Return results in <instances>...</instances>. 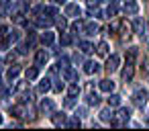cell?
<instances>
[{
  "label": "cell",
  "mask_w": 149,
  "mask_h": 131,
  "mask_svg": "<svg viewBox=\"0 0 149 131\" xmlns=\"http://www.w3.org/2000/svg\"><path fill=\"white\" fill-rule=\"evenodd\" d=\"M43 13H45V15H51V17H59L57 6H45V8H43Z\"/></svg>",
  "instance_id": "cell-29"
},
{
  "label": "cell",
  "mask_w": 149,
  "mask_h": 131,
  "mask_svg": "<svg viewBox=\"0 0 149 131\" xmlns=\"http://www.w3.org/2000/svg\"><path fill=\"white\" fill-rule=\"evenodd\" d=\"M147 125H149V121H147Z\"/></svg>",
  "instance_id": "cell-48"
},
{
  "label": "cell",
  "mask_w": 149,
  "mask_h": 131,
  "mask_svg": "<svg viewBox=\"0 0 149 131\" xmlns=\"http://www.w3.org/2000/svg\"><path fill=\"white\" fill-rule=\"evenodd\" d=\"M53 41H55V35H53V33H49V31H45V33L41 35V43H43V45H51Z\"/></svg>",
  "instance_id": "cell-19"
},
{
  "label": "cell",
  "mask_w": 149,
  "mask_h": 131,
  "mask_svg": "<svg viewBox=\"0 0 149 131\" xmlns=\"http://www.w3.org/2000/svg\"><path fill=\"white\" fill-rule=\"evenodd\" d=\"M63 80H68V82L78 80V72H76V70H72V68H65V70H63Z\"/></svg>",
  "instance_id": "cell-16"
},
{
  "label": "cell",
  "mask_w": 149,
  "mask_h": 131,
  "mask_svg": "<svg viewBox=\"0 0 149 131\" xmlns=\"http://www.w3.org/2000/svg\"><path fill=\"white\" fill-rule=\"evenodd\" d=\"M51 23H53L51 17H37V21H35L37 27H51Z\"/></svg>",
  "instance_id": "cell-17"
},
{
  "label": "cell",
  "mask_w": 149,
  "mask_h": 131,
  "mask_svg": "<svg viewBox=\"0 0 149 131\" xmlns=\"http://www.w3.org/2000/svg\"><path fill=\"white\" fill-rule=\"evenodd\" d=\"M13 115H15V117H25V115H27V111H25L21 104H17V106H13Z\"/></svg>",
  "instance_id": "cell-30"
},
{
  "label": "cell",
  "mask_w": 149,
  "mask_h": 131,
  "mask_svg": "<svg viewBox=\"0 0 149 131\" xmlns=\"http://www.w3.org/2000/svg\"><path fill=\"white\" fill-rule=\"evenodd\" d=\"M96 51H98V55H102V57H106V55H108V43H106V41H102V43H98V47H96Z\"/></svg>",
  "instance_id": "cell-20"
},
{
  "label": "cell",
  "mask_w": 149,
  "mask_h": 131,
  "mask_svg": "<svg viewBox=\"0 0 149 131\" xmlns=\"http://www.w3.org/2000/svg\"><path fill=\"white\" fill-rule=\"evenodd\" d=\"M51 2H53V4H63L65 0H51Z\"/></svg>",
  "instance_id": "cell-45"
},
{
  "label": "cell",
  "mask_w": 149,
  "mask_h": 131,
  "mask_svg": "<svg viewBox=\"0 0 149 131\" xmlns=\"http://www.w3.org/2000/svg\"><path fill=\"white\" fill-rule=\"evenodd\" d=\"M25 76H27V80H37V76H39V68L35 66V68H29L27 72H25Z\"/></svg>",
  "instance_id": "cell-21"
},
{
  "label": "cell",
  "mask_w": 149,
  "mask_h": 131,
  "mask_svg": "<svg viewBox=\"0 0 149 131\" xmlns=\"http://www.w3.org/2000/svg\"><path fill=\"white\" fill-rule=\"evenodd\" d=\"M86 102L96 106V104H100V96H98V94H94V92H88V96H86Z\"/></svg>",
  "instance_id": "cell-22"
},
{
  "label": "cell",
  "mask_w": 149,
  "mask_h": 131,
  "mask_svg": "<svg viewBox=\"0 0 149 131\" xmlns=\"http://www.w3.org/2000/svg\"><path fill=\"white\" fill-rule=\"evenodd\" d=\"M137 55H139L137 47H131V49L127 51V66H133V64H135V60H137Z\"/></svg>",
  "instance_id": "cell-15"
},
{
  "label": "cell",
  "mask_w": 149,
  "mask_h": 131,
  "mask_svg": "<svg viewBox=\"0 0 149 131\" xmlns=\"http://www.w3.org/2000/svg\"><path fill=\"white\" fill-rule=\"evenodd\" d=\"M78 115H80V117H86V106H80V109H78Z\"/></svg>",
  "instance_id": "cell-41"
},
{
  "label": "cell",
  "mask_w": 149,
  "mask_h": 131,
  "mask_svg": "<svg viewBox=\"0 0 149 131\" xmlns=\"http://www.w3.org/2000/svg\"><path fill=\"white\" fill-rule=\"evenodd\" d=\"M49 90H51V80H47V78L41 80L39 86H37V92H39V94H45V92H49Z\"/></svg>",
  "instance_id": "cell-13"
},
{
  "label": "cell",
  "mask_w": 149,
  "mask_h": 131,
  "mask_svg": "<svg viewBox=\"0 0 149 131\" xmlns=\"http://www.w3.org/2000/svg\"><path fill=\"white\" fill-rule=\"evenodd\" d=\"M27 51H29V43H23V45H19V53H21V55H25Z\"/></svg>",
  "instance_id": "cell-37"
},
{
  "label": "cell",
  "mask_w": 149,
  "mask_h": 131,
  "mask_svg": "<svg viewBox=\"0 0 149 131\" xmlns=\"http://www.w3.org/2000/svg\"><path fill=\"white\" fill-rule=\"evenodd\" d=\"M59 43H61V45H72V43H74V37H72L70 33H61V39H59Z\"/></svg>",
  "instance_id": "cell-26"
},
{
  "label": "cell",
  "mask_w": 149,
  "mask_h": 131,
  "mask_svg": "<svg viewBox=\"0 0 149 131\" xmlns=\"http://www.w3.org/2000/svg\"><path fill=\"white\" fill-rule=\"evenodd\" d=\"M35 39H37V37H35V33H33V31H29V37H27L29 47H33V45H35Z\"/></svg>",
  "instance_id": "cell-34"
},
{
  "label": "cell",
  "mask_w": 149,
  "mask_h": 131,
  "mask_svg": "<svg viewBox=\"0 0 149 131\" xmlns=\"http://www.w3.org/2000/svg\"><path fill=\"white\" fill-rule=\"evenodd\" d=\"M98 31V25L94 23V21H90V23H84V33L86 35H94Z\"/></svg>",
  "instance_id": "cell-18"
},
{
  "label": "cell",
  "mask_w": 149,
  "mask_h": 131,
  "mask_svg": "<svg viewBox=\"0 0 149 131\" xmlns=\"http://www.w3.org/2000/svg\"><path fill=\"white\" fill-rule=\"evenodd\" d=\"M51 121H53L55 127H61V125L68 123V117H65L63 113H51Z\"/></svg>",
  "instance_id": "cell-8"
},
{
  "label": "cell",
  "mask_w": 149,
  "mask_h": 131,
  "mask_svg": "<svg viewBox=\"0 0 149 131\" xmlns=\"http://www.w3.org/2000/svg\"><path fill=\"white\" fill-rule=\"evenodd\" d=\"M55 25H57V29H61V31H65V27H68V21L61 17V19H55Z\"/></svg>",
  "instance_id": "cell-32"
},
{
  "label": "cell",
  "mask_w": 149,
  "mask_h": 131,
  "mask_svg": "<svg viewBox=\"0 0 149 131\" xmlns=\"http://www.w3.org/2000/svg\"><path fill=\"white\" fill-rule=\"evenodd\" d=\"M8 94H10V90H8V88H2V86H0V96H2V98H6Z\"/></svg>",
  "instance_id": "cell-40"
},
{
  "label": "cell",
  "mask_w": 149,
  "mask_h": 131,
  "mask_svg": "<svg viewBox=\"0 0 149 131\" xmlns=\"http://www.w3.org/2000/svg\"><path fill=\"white\" fill-rule=\"evenodd\" d=\"M100 2H102V0H88V4H90V6H98Z\"/></svg>",
  "instance_id": "cell-42"
},
{
  "label": "cell",
  "mask_w": 149,
  "mask_h": 131,
  "mask_svg": "<svg viewBox=\"0 0 149 131\" xmlns=\"http://www.w3.org/2000/svg\"><path fill=\"white\" fill-rule=\"evenodd\" d=\"M0 84H2V82H0Z\"/></svg>",
  "instance_id": "cell-49"
},
{
  "label": "cell",
  "mask_w": 149,
  "mask_h": 131,
  "mask_svg": "<svg viewBox=\"0 0 149 131\" xmlns=\"http://www.w3.org/2000/svg\"><path fill=\"white\" fill-rule=\"evenodd\" d=\"M120 76H123V80H125V82H129V80L133 78V66H127V68L120 72Z\"/></svg>",
  "instance_id": "cell-24"
},
{
  "label": "cell",
  "mask_w": 149,
  "mask_h": 131,
  "mask_svg": "<svg viewBox=\"0 0 149 131\" xmlns=\"http://www.w3.org/2000/svg\"><path fill=\"white\" fill-rule=\"evenodd\" d=\"M57 66H59L61 70H65V68H70V60H68V57H59V62H57Z\"/></svg>",
  "instance_id": "cell-33"
},
{
  "label": "cell",
  "mask_w": 149,
  "mask_h": 131,
  "mask_svg": "<svg viewBox=\"0 0 149 131\" xmlns=\"http://www.w3.org/2000/svg\"><path fill=\"white\" fill-rule=\"evenodd\" d=\"M133 31H135L137 35H143V31H145V21H143V19H135V21H133Z\"/></svg>",
  "instance_id": "cell-11"
},
{
  "label": "cell",
  "mask_w": 149,
  "mask_h": 131,
  "mask_svg": "<svg viewBox=\"0 0 149 131\" xmlns=\"http://www.w3.org/2000/svg\"><path fill=\"white\" fill-rule=\"evenodd\" d=\"M19 37H21V35H19V31H17V29H13V31H8V35H6V39H8V43H17V41H19Z\"/></svg>",
  "instance_id": "cell-25"
},
{
  "label": "cell",
  "mask_w": 149,
  "mask_h": 131,
  "mask_svg": "<svg viewBox=\"0 0 149 131\" xmlns=\"http://www.w3.org/2000/svg\"><path fill=\"white\" fill-rule=\"evenodd\" d=\"M4 33H6V27H4V25H0V37H2Z\"/></svg>",
  "instance_id": "cell-44"
},
{
  "label": "cell",
  "mask_w": 149,
  "mask_h": 131,
  "mask_svg": "<svg viewBox=\"0 0 149 131\" xmlns=\"http://www.w3.org/2000/svg\"><path fill=\"white\" fill-rule=\"evenodd\" d=\"M82 15V8L76 4V2H70V4H65V17H74V19H78Z\"/></svg>",
  "instance_id": "cell-3"
},
{
  "label": "cell",
  "mask_w": 149,
  "mask_h": 131,
  "mask_svg": "<svg viewBox=\"0 0 149 131\" xmlns=\"http://www.w3.org/2000/svg\"><path fill=\"white\" fill-rule=\"evenodd\" d=\"M39 109H41V113H45V115H49V117H51V113L55 111V104H53V100L43 98V100H41V104H39Z\"/></svg>",
  "instance_id": "cell-6"
},
{
  "label": "cell",
  "mask_w": 149,
  "mask_h": 131,
  "mask_svg": "<svg viewBox=\"0 0 149 131\" xmlns=\"http://www.w3.org/2000/svg\"><path fill=\"white\" fill-rule=\"evenodd\" d=\"M80 49H82V53H92L94 51V45L88 43V41H80Z\"/></svg>",
  "instance_id": "cell-23"
},
{
  "label": "cell",
  "mask_w": 149,
  "mask_h": 131,
  "mask_svg": "<svg viewBox=\"0 0 149 131\" xmlns=\"http://www.w3.org/2000/svg\"><path fill=\"white\" fill-rule=\"evenodd\" d=\"M114 119V113H112V109H110V104L106 106V109H102L100 111V121H104V123H110Z\"/></svg>",
  "instance_id": "cell-9"
},
{
  "label": "cell",
  "mask_w": 149,
  "mask_h": 131,
  "mask_svg": "<svg viewBox=\"0 0 149 131\" xmlns=\"http://www.w3.org/2000/svg\"><path fill=\"white\" fill-rule=\"evenodd\" d=\"M47 62H49V53H47L45 49H39L37 55H35V66H37V68H43Z\"/></svg>",
  "instance_id": "cell-4"
},
{
  "label": "cell",
  "mask_w": 149,
  "mask_h": 131,
  "mask_svg": "<svg viewBox=\"0 0 149 131\" xmlns=\"http://www.w3.org/2000/svg\"><path fill=\"white\" fill-rule=\"evenodd\" d=\"M84 72H86V74H98V72H100V64H96V62H86V64H84Z\"/></svg>",
  "instance_id": "cell-10"
},
{
  "label": "cell",
  "mask_w": 149,
  "mask_h": 131,
  "mask_svg": "<svg viewBox=\"0 0 149 131\" xmlns=\"http://www.w3.org/2000/svg\"><path fill=\"white\" fill-rule=\"evenodd\" d=\"M108 104H110V106H118V104H120V96L110 92V96H108Z\"/></svg>",
  "instance_id": "cell-28"
},
{
  "label": "cell",
  "mask_w": 149,
  "mask_h": 131,
  "mask_svg": "<svg viewBox=\"0 0 149 131\" xmlns=\"http://www.w3.org/2000/svg\"><path fill=\"white\" fill-rule=\"evenodd\" d=\"M123 8H125V13H127V15H133V17L139 13V4H137V0H125V6H123Z\"/></svg>",
  "instance_id": "cell-7"
},
{
  "label": "cell",
  "mask_w": 149,
  "mask_h": 131,
  "mask_svg": "<svg viewBox=\"0 0 149 131\" xmlns=\"http://www.w3.org/2000/svg\"><path fill=\"white\" fill-rule=\"evenodd\" d=\"M27 88H29V84H27V82H21V84H17V90H19V92H23V90H27Z\"/></svg>",
  "instance_id": "cell-39"
},
{
  "label": "cell",
  "mask_w": 149,
  "mask_h": 131,
  "mask_svg": "<svg viewBox=\"0 0 149 131\" xmlns=\"http://www.w3.org/2000/svg\"><path fill=\"white\" fill-rule=\"evenodd\" d=\"M19 74H21V68H19V66H13V68H8V70H6V80H10V82H13V80H17V78H19Z\"/></svg>",
  "instance_id": "cell-12"
},
{
  "label": "cell",
  "mask_w": 149,
  "mask_h": 131,
  "mask_svg": "<svg viewBox=\"0 0 149 131\" xmlns=\"http://www.w3.org/2000/svg\"><path fill=\"white\" fill-rule=\"evenodd\" d=\"M0 125H2V115H0Z\"/></svg>",
  "instance_id": "cell-47"
},
{
  "label": "cell",
  "mask_w": 149,
  "mask_h": 131,
  "mask_svg": "<svg viewBox=\"0 0 149 131\" xmlns=\"http://www.w3.org/2000/svg\"><path fill=\"white\" fill-rule=\"evenodd\" d=\"M106 15H108V17H114V15H116V6H114V4H110V6H108V11H106Z\"/></svg>",
  "instance_id": "cell-38"
},
{
  "label": "cell",
  "mask_w": 149,
  "mask_h": 131,
  "mask_svg": "<svg viewBox=\"0 0 149 131\" xmlns=\"http://www.w3.org/2000/svg\"><path fill=\"white\" fill-rule=\"evenodd\" d=\"M51 88H53L55 92H61V90H63V82H61V80H55V84H53Z\"/></svg>",
  "instance_id": "cell-35"
},
{
  "label": "cell",
  "mask_w": 149,
  "mask_h": 131,
  "mask_svg": "<svg viewBox=\"0 0 149 131\" xmlns=\"http://www.w3.org/2000/svg\"><path fill=\"white\" fill-rule=\"evenodd\" d=\"M118 64H120V57H118V55H108V60H106V70L112 74V72L118 70Z\"/></svg>",
  "instance_id": "cell-5"
},
{
  "label": "cell",
  "mask_w": 149,
  "mask_h": 131,
  "mask_svg": "<svg viewBox=\"0 0 149 131\" xmlns=\"http://www.w3.org/2000/svg\"><path fill=\"white\" fill-rule=\"evenodd\" d=\"M72 60H74V64H80V62H82V55H78V53H76Z\"/></svg>",
  "instance_id": "cell-43"
},
{
  "label": "cell",
  "mask_w": 149,
  "mask_h": 131,
  "mask_svg": "<svg viewBox=\"0 0 149 131\" xmlns=\"http://www.w3.org/2000/svg\"><path fill=\"white\" fill-rule=\"evenodd\" d=\"M147 98H149L147 90H145V88H141V90H137V92L133 94V104L143 109V106H145V102H147Z\"/></svg>",
  "instance_id": "cell-2"
},
{
  "label": "cell",
  "mask_w": 149,
  "mask_h": 131,
  "mask_svg": "<svg viewBox=\"0 0 149 131\" xmlns=\"http://www.w3.org/2000/svg\"><path fill=\"white\" fill-rule=\"evenodd\" d=\"M6 2H10V0H0V4H6Z\"/></svg>",
  "instance_id": "cell-46"
},
{
  "label": "cell",
  "mask_w": 149,
  "mask_h": 131,
  "mask_svg": "<svg viewBox=\"0 0 149 131\" xmlns=\"http://www.w3.org/2000/svg\"><path fill=\"white\" fill-rule=\"evenodd\" d=\"M63 104H65V109H74V106L78 104V100H76V94H70V96L65 98V102H63Z\"/></svg>",
  "instance_id": "cell-27"
},
{
  "label": "cell",
  "mask_w": 149,
  "mask_h": 131,
  "mask_svg": "<svg viewBox=\"0 0 149 131\" xmlns=\"http://www.w3.org/2000/svg\"><path fill=\"white\" fill-rule=\"evenodd\" d=\"M70 94H80V86H78L76 82L70 84Z\"/></svg>",
  "instance_id": "cell-36"
},
{
  "label": "cell",
  "mask_w": 149,
  "mask_h": 131,
  "mask_svg": "<svg viewBox=\"0 0 149 131\" xmlns=\"http://www.w3.org/2000/svg\"><path fill=\"white\" fill-rule=\"evenodd\" d=\"M65 125H68V127H74V129H76V127H80V125H82V121H80L78 117H72V119H70V121H68Z\"/></svg>",
  "instance_id": "cell-31"
},
{
  "label": "cell",
  "mask_w": 149,
  "mask_h": 131,
  "mask_svg": "<svg viewBox=\"0 0 149 131\" xmlns=\"http://www.w3.org/2000/svg\"><path fill=\"white\" fill-rule=\"evenodd\" d=\"M129 119H131V111H129V109H118V111H116V115H114V119L110 121V125L120 127V125H127V123H129Z\"/></svg>",
  "instance_id": "cell-1"
},
{
  "label": "cell",
  "mask_w": 149,
  "mask_h": 131,
  "mask_svg": "<svg viewBox=\"0 0 149 131\" xmlns=\"http://www.w3.org/2000/svg\"><path fill=\"white\" fill-rule=\"evenodd\" d=\"M98 86H100V90H102V92H108V94L114 90V82H112V80H100V84H98Z\"/></svg>",
  "instance_id": "cell-14"
}]
</instances>
